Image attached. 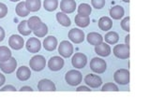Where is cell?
<instances>
[{"label": "cell", "instance_id": "obj_31", "mask_svg": "<svg viewBox=\"0 0 150 112\" xmlns=\"http://www.w3.org/2000/svg\"><path fill=\"white\" fill-rule=\"evenodd\" d=\"M43 7L47 11H54L58 7V0H44Z\"/></svg>", "mask_w": 150, "mask_h": 112}, {"label": "cell", "instance_id": "obj_13", "mask_svg": "<svg viewBox=\"0 0 150 112\" xmlns=\"http://www.w3.org/2000/svg\"><path fill=\"white\" fill-rule=\"evenodd\" d=\"M84 82L91 88H98L102 84V79L100 76H98V75L88 74L86 76V78H84Z\"/></svg>", "mask_w": 150, "mask_h": 112}, {"label": "cell", "instance_id": "obj_9", "mask_svg": "<svg viewBox=\"0 0 150 112\" xmlns=\"http://www.w3.org/2000/svg\"><path fill=\"white\" fill-rule=\"evenodd\" d=\"M69 38L75 44H80L84 40V33L79 28H72L69 32Z\"/></svg>", "mask_w": 150, "mask_h": 112}, {"label": "cell", "instance_id": "obj_43", "mask_svg": "<svg viewBox=\"0 0 150 112\" xmlns=\"http://www.w3.org/2000/svg\"><path fill=\"white\" fill-rule=\"evenodd\" d=\"M9 1H11V2H18V1H20V0H9Z\"/></svg>", "mask_w": 150, "mask_h": 112}, {"label": "cell", "instance_id": "obj_44", "mask_svg": "<svg viewBox=\"0 0 150 112\" xmlns=\"http://www.w3.org/2000/svg\"><path fill=\"white\" fill-rule=\"evenodd\" d=\"M122 1H124V2H126V3H129V0H122Z\"/></svg>", "mask_w": 150, "mask_h": 112}, {"label": "cell", "instance_id": "obj_33", "mask_svg": "<svg viewBox=\"0 0 150 112\" xmlns=\"http://www.w3.org/2000/svg\"><path fill=\"white\" fill-rule=\"evenodd\" d=\"M101 91L102 92H118L119 89L117 87L115 83H106L105 85H103V87L101 88Z\"/></svg>", "mask_w": 150, "mask_h": 112}, {"label": "cell", "instance_id": "obj_32", "mask_svg": "<svg viewBox=\"0 0 150 112\" xmlns=\"http://www.w3.org/2000/svg\"><path fill=\"white\" fill-rule=\"evenodd\" d=\"M33 32H34V34H35L36 36L43 37V36H45L47 35V33H48V26H47L44 22H42L41 24Z\"/></svg>", "mask_w": 150, "mask_h": 112}, {"label": "cell", "instance_id": "obj_3", "mask_svg": "<svg viewBox=\"0 0 150 112\" xmlns=\"http://www.w3.org/2000/svg\"><path fill=\"white\" fill-rule=\"evenodd\" d=\"M90 68L93 72L98 74H102L106 71L107 64L103 59L95 57L90 61Z\"/></svg>", "mask_w": 150, "mask_h": 112}, {"label": "cell", "instance_id": "obj_8", "mask_svg": "<svg viewBox=\"0 0 150 112\" xmlns=\"http://www.w3.org/2000/svg\"><path fill=\"white\" fill-rule=\"evenodd\" d=\"M87 63V57L86 54L82 52H77L73 55L71 59V64L75 68H83L86 65Z\"/></svg>", "mask_w": 150, "mask_h": 112}, {"label": "cell", "instance_id": "obj_42", "mask_svg": "<svg viewBox=\"0 0 150 112\" xmlns=\"http://www.w3.org/2000/svg\"><path fill=\"white\" fill-rule=\"evenodd\" d=\"M129 35H128V36H126V38H125V41H126V44L127 45H129Z\"/></svg>", "mask_w": 150, "mask_h": 112}, {"label": "cell", "instance_id": "obj_21", "mask_svg": "<svg viewBox=\"0 0 150 112\" xmlns=\"http://www.w3.org/2000/svg\"><path fill=\"white\" fill-rule=\"evenodd\" d=\"M98 27H100L102 31H109L112 27V19L109 18V17H107V16L101 17L100 20H98Z\"/></svg>", "mask_w": 150, "mask_h": 112}, {"label": "cell", "instance_id": "obj_16", "mask_svg": "<svg viewBox=\"0 0 150 112\" xmlns=\"http://www.w3.org/2000/svg\"><path fill=\"white\" fill-rule=\"evenodd\" d=\"M95 51L98 55L101 56V57H106L111 53V47L106 42H101L100 44L95 46Z\"/></svg>", "mask_w": 150, "mask_h": 112}, {"label": "cell", "instance_id": "obj_39", "mask_svg": "<svg viewBox=\"0 0 150 112\" xmlns=\"http://www.w3.org/2000/svg\"><path fill=\"white\" fill-rule=\"evenodd\" d=\"M21 92H33V89L29 86H23L21 89H20Z\"/></svg>", "mask_w": 150, "mask_h": 112}, {"label": "cell", "instance_id": "obj_15", "mask_svg": "<svg viewBox=\"0 0 150 112\" xmlns=\"http://www.w3.org/2000/svg\"><path fill=\"white\" fill-rule=\"evenodd\" d=\"M60 8L66 14L72 13L76 9V2L75 0H62L60 2Z\"/></svg>", "mask_w": 150, "mask_h": 112}, {"label": "cell", "instance_id": "obj_41", "mask_svg": "<svg viewBox=\"0 0 150 112\" xmlns=\"http://www.w3.org/2000/svg\"><path fill=\"white\" fill-rule=\"evenodd\" d=\"M5 38V31L2 27H0V42L3 41Z\"/></svg>", "mask_w": 150, "mask_h": 112}, {"label": "cell", "instance_id": "obj_30", "mask_svg": "<svg viewBox=\"0 0 150 112\" xmlns=\"http://www.w3.org/2000/svg\"><path fill=\"white\" fill-rule=\"evenodd\" d=\"M27 23H28V26H29L30 29L32 31H34L35 29H37V28L41 24L42 22L39 17L32 16L27 20Z\"/></svg>", "mask_w": 150, "mask_h": 112}, {"label": "cell", "instance_id": "obj_6", "mask_svg": "<svg viewBox=\"0 0 150 112\" xmlns=\"http://www.w3.org/2000/svg\"><path fill=\"white\" fill-rule=\"evenodd\" d=\"M58 52L64 58H69L73 53V46L68 40L60 42L58 46Z\"/></svg>", "mask_w": 150, "mask_h": 112}, {"label": "cell", "instance_id": "obj_25", "mask_svg": "<svg viewBox=\"0 0 150 112\" xmlns=\"http://www.w3.org/2000/svg\"><path fill=\"white\" fill-rule=\"evenodd\" d=\"M105 39V42L107 44H116L119 40V36L116 32L114 31H110L108 32L105 35V36L103 37Z\"/></svg>", "mask_w": 150, "mask_h": 112}, {"label": "cell", "instance_id": "obj_24", "mask_svg": "<svg viewBox=\"0 0 150 112\" xmlns=\"http://www.w3.org/2000/svg\"><path fill=\"white\" fill-rule=\"evenodd\" d=\"M15 10H16V14L20 17H25L27 15H29V13H30V11L28 10L25 6V2H23V1L19 2L17 4Z\"/></svg>", "mask_w": 150, "mask_h": 112}, {"label": "cell", "instance_id": "obj_11", "mask_svg": "<svg viewBox=\"0 0 150 112\" xmlns=\"http://www.w3.org/2000/svg\"><path fill=\"white\" fill-rule=\"evenodd\" d=\"M8 45L11 49L19 50H21L23 45H25V40L23 38L19 35H12L8 38Z\"/></svg>", "mask_w": 150, "mask_h": 112}, {"label": "cell", "instance_id": "obj_18", "mask_svg": "<svg viewBox=\"0 0 150 112\" xmlns=\"http://www.w3.org/2000/svg\"><path fill=\"white\" fill-rule=\"evenodd\" d=\"M43 47L46 50L53 51L57 47V39L54 36H49L44 38L43 40Z\"/></svg>", "mask_w": 150, "mask_h": 112}, {"label": "cell", "instance_id": "obj_14", "mask_svg": "<svg viewBox=\"0 0 150 112\" xmlns=\"http://www.w3.org/2000/svg\"><path fill=\"white\" fill-rule=\"evenodd\" d=\"M64 66V60L59 56H54L48 62V67L52 71H58Z\"/></svg>", "mask_w": 150, "mask_h": 112}, {"label": "cell", "instance_id": "obj_27", "mask_svg": "<svg viewBox=\"0 0 150 112\" xmlns=\"http://www.w3.org/2000/svg\"><path fill=\"white\" fill-rule=\"evenodd\" d=\"M17 29H18L19 33H20V34L23 35V36H29L31 34V32H32V30L29 28V26H28L27 21L21 22L18 24Z\"/></svg>", "mask_w": 150, "mask_h": 112}, {"label": "cell", "instance_id": "obj_34", "mask_svg": "<svg viewBox=\"0 0 150 112\" xmlns=\"http://www.w3.org/2000/svg\"><path fill=\"white\" fill-rule=\"evenodd\" d=\"M105 0H91V5L93 8L97 9H100L105 6Z\"/></svg>", "mask_w": 150, "mask_h": 112}, {"label": "cell", "instance_id": "obj_12", "mask_svg": "<svg viewBox=\"0 0 150 112\" xmlns=\"http://www.w3.org/2000/svg\"><path fill=\"white\" fill-rule=\"evenodd\" d=\"M38 90L40 92H54L56 91V88L54 83L52 80L43 78L38 83Z\"/></svg>", "mask_w": 150, "mask_h": 112}, {"label": "cell", "instance_id": "obj_1", "mask_svg": "<svg viewBox=\"0 0 150 112\" xmlns=\"http://www.w3.org/2000/svg\"><path fill=\"white\" fill-rule=\"evenodd\" d=\"M65 79H66V81H67V83L69 84V85L77 86L82 82V79H83L82 73L80 71H78V70H75V69L69 70V72L66 73Z\"/></svg>", "mask_w": 150, "mask_h": 112}, {"label": "cell", "instance_id": "obj_36", "mask_svg": "<svg viewBox=\"0 0 150 112\" xmlns=\"http://www.w3.org/2000/svg\"><path fill=\"white\" fill-rule=\"evenodd\" d=\"M8 14V7L4 3H0V19L4 18Z\"/></svg>", "mask_w": 150, "mask_h": 112}, {"label": "cell", "instance_id": "obj_28", "mask_svg": "<svg viewBox=\"0 0 150 112\" xmlns=\"http://www.w3.org/2000/svg\"><path fill=\"white\" fill-rule=\"evenodd\" d=\"M77 11H78V14H81V15L89 16L92 12V8L90 7V5H88L86 3H82L79 5Z\"/></svg>", "mask_w": 150, "mask_h": 112}, {"label": "cell", "instance_id": "obj_2", "mask_svg": "<svg viewBox=\"0 0 150 112\" xmlns=\"http://www.w3.org/2000/svg\"><path fill=\"white\" fill-rule=\"evenodd\" d=\"M46 60L42 55H35L29 61V66L34 71H41L45 68Z\"/></svg>", "mask_w": 150, "mask_h": 112}, {"label": "cell", "instance_id": "obj_26", "mask_svg": "<svg viewBox=\"0 0 150 112\" xmlns=\"http://www.w3.org/2000/svg\"><path fill=\"white\" fill-rule=\"evenodd\" d=\"M56 20L60 23L61 25H63L65 27L70 25V19L68 17V15L64 12H58L56 14Z\"/></svg>", "mask_w": 150, "mask_h": 112}, {"label": "cell", "instance_id": "obj_20", "mask_svg": "<svg viewBox=\"0 0 150 112\" xmlns=\"http://www.w3.org/2000/svg\"><path fill=\"white\" fill-rule=\"evenodd\" d=\"M124 14H125L124 8L121 6H119V5L114 6L110 9V16L112 19H115V20H120V19L124 16Z\"/></svg>", "mask_w": 150, "mask_h": 112}, {"label": "cell", "instance_id": "obj_38", "mask_svg": "<svg viewBox=\"0 0 150 112\" xmlns=\"http://www.w3.org/2000/svg\"><path fill=\"white\" fill-rule=\"evenodd\" d=\"M77 92H91L90 88H88L86 86H80L77 88Z\"/></svg>", "mask_w": 150, "mask_h": 112}, {"label": "cell", "instance_id": "obj_40", "mask_svg": "<svg viewBox=\"0 0 150 112\" xmlns=\"http://www.w3.org/2000/svg\"><path fill=\"white\" fill-rule=\"evenodd\" d=\"M5 82H6V78H5V76L3 74L0 73V87H1L2 85H4Z\"/></svg>", "mask_w": 150, "mask_h": 112}, {"label": "cell", "instance_id": "obj_4", "mask_svg": "<svg viewBox=\"0 0 150 112\" xmlns=\"http://www.w3.org/2000/svg\"><path fill=\"white\" fill-rule=\"evenodd\" d=\"M114 79L120 85H126L129 82V71L128 69H118L114 74Z\"/></svg>", "mask_w": 150, "mask_h": 112}, {"label": "cell", "instance_id": "obj_5", "mask_svg": "<svg viewBox=\"0 0 150 112\" xmlns=\"http://www.w3.org/2000/svg\"><path fill=\"white\" fill-rule=\"evenodd\" d=\"M115 56L119 59H128L129 57V45L119 44L115 45L112 50Z\"/></svg>", "mask_w": 150, "mask_h": 112}, {"label": "cell", "instance_id": "obj_22", "mask_svg": "<svg viewBox=\"0 0 150 112\" xmlns=\"http://www.w3.org/2000/svg\"><path fill=\"white\" fill-rule=\"evenodd\" d=\"M74 21L78 26L86 27L89 25V23H90V18H89V16H83V15H81V14H77L74 18Z\"/></svg>", "mask_w": 150, "mask_h": 112}, {"label": "cell", "instance_id": "obj_35", "mask_svg": "<svg viewBox=\"0 0 150 112\" xmlns=\"http://www.w3.org/2000/svg\"><path fill=\"white\" fill-rule=\"evenodd\" d=\"M129 17H126L124 18L123 20H122L121 22V27H122V29H123L124 31L126 32H129Z\"/></svg>", "mask_w": 150, "mask_h": 112}, {"label": "cell", "instance_id": "obj_17", "mask_svg": "<svg viewBox=\"0 0 150 112\" xmlns=\"http://www.w3.org/2000/svg\"><path fill=\"white\" fill-rule=\"evenodd\" d=\"M16 77L18 79H20L21 81H25L27 79H29L31 77L30 68L27 66H25V65L19 67L16 71Z\"/></svg>", "mask_w": 150, "mask_h": 112}, {"label": "cell", "instance_id": "obj_37", "mask_svg": "<svg viewBox=\"0 0 150 112\" xmlns=\"http://www.w3.org/2000/svg\"><path fill=\"white\" fill-rule=\"evenodd\" d=\"M0 91H1V92H8V91L15 92V91H17V90H16V88L14 87V86H12V85H7V86L3 87Z\"/></svg>", "mask_w": 150, "mask_h": 112}, {"label": "cell", "instance_id": "obj_10", "mask_svg": "<svg viewBox=\"0 0 150 112\" xmlns=\"http://www.w3.org/2000/svg\"><path fill=\"white\" fill-rule=\"evenodd\" d=\"M26 50L31 53L39 52L41 48V42L40 39H38L37 37H30L29 39L26 41Z\"/></svg>", "mask_w": 150, "mask_h": 112}, {"label": "cell", "instance_id": "obj_45", "mask_svg": "<svg viewBox=\"0 0 150 112\" xmlns=\"http://www.w3.org/2000/svg\"><path fill=\"white\" fill-rule=\"evenodd\" d=\"M0 27H1V26H0Z\"/></svg>", "mask_w": 150, "mask_h": 112}, {"label": "cell", "instance_id": "obj_19", "mask_svg": "<svg viewBox=\"0 0 150 112\" xmlns=\"http://www.w3.org/2000/svg\"><path fill=\"white\" fill-rule=\"evenodd\" d=\"M88 43L93 46H97L103 42V37L100 34H98L97 32H91L89 33L86 36Z\"/></svg>", "mask_w": 150, "mask_h": 112}, {"label": "cell", "instance_id": "obj_29", "mask_svg": "<svg viewBox=\"0 0 150 112\" xmlns=\"http://www.w3.org/2000/svg\"><path fill=\"white\" fill-rule=\"evenodd\" d=\"M11 57V51L8 47L1 46L0 47V62H5Z\"/></svg>", "mask_w": 150, "mask_h": 112}, {"label": "cell", "instance_id": "obj_23", "mask_svg": "<svg viewBox=\"0 0 150 112\" xmlns=\"http://www.w3.org/2000/svg\"><path fill=\"white\" fill-rule=\"evenodd\" d=\"M25 6L30 12H36L40 10L41 7V2L40 0H26Z\"/></svg>", "mask_w": 150, "mask_h": 112}, {"label": "cell", "instance_id": "obj_7", "mask_svg": "<svg viewBox=\"0 0 150 112\" xmlns=\"http://www.w3.org/2000/svg\"><path fill=\"white\" fill-rule=\"evenodd\" d=\"M17 67V61L12 56L8 60L5 61V62H0V69L5 74H11L15 71Z\"/></svg>", "mask_w": 150, "mask_h": 112}]
</instances>
